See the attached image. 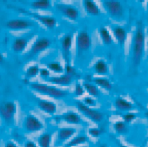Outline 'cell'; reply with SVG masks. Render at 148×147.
<instances>
[{"mask_svg": "<svg viewBox=\"0 0 148 147\" xmlns=\"http://www.w3.org/2000/svg\"><path fill=\"white\" fill-rule=\"evenodd\" d=\"M145 50V33L144 27L141 22L138 23V26L133 36V40L131 43V52H132V62L134 65H138L141 62L144 55Z\"/></svg>", "mask_w": 148, "mask_h": 147, "instance_id": "obj_1", "label": "cell"}, {"mask_svg": "<svg viewBox=\"0 0 148 147\" xmlns=\"http://www.w3.org/2000/svg\"><path fill=\"white\" fill-rule=\"evenodd\" d=\"M30 87L33 91L37 92L39 94L47 95L49 97H53V98H63L68 95V92L65 90L59 89L56 86L48 85V84L44 83H37V82H33L30 83Z\"/></svg>", "mask_w": 148, "mask_h": 147, "instance_id": "obj_2", "label": "cell"}, {"mask_svg": "<svg viewBox=\"0 0 148 147\" xmlns=\"http://www.w3.org/2000/svg\"><path fill=\"white\" fill-rule=\"evenodd\" d=\"M15 113H16V104L13 101H2L0 103V116L6 124H13Z\"/></svg>", "mask_w": 148, "mask_h": 147, "instance_id": "obj_3", "label": "cell"}, {"mask_svg": "<svg viewBox=\"0 0 148 147\" xmlns=\"http://www.w3.org/2000/svg\"><path fill=\"white\" fill-rule=\"evenodd\" d=\"M77 108L84 116H86L88 119H90L94 123H100L104 119V114L102 112L98 111V110L93 109L92 107L87 106L83 102H77Z\"/></svg>", "mask_w": 148, "mask_h": 147, "instance_id": "obj_4", "label": "cell"}, {"mask_svg": "<svg viewBox=\"0 0 148 147\" xmlns=\"http://www.w3.org/2000/svg\"><path fill=\"white\" fill-rule=\"evenodd\" d=\"M104 8L114 19H121L124 14L123 6L118 0H106L103 2Z\"/></svg>", "mask_w": 148, "mask_h": 147, "instance_id": "obj_5", "label": "cell"}, {"mask_svg": "<svg viewBox=\"0 0 148 147\" xmlns=\"http://www.w3.org/2000/svg\"><path fill=\"white\" fill-rule=\"evenodd\" d=\"M50 45H51V41H50L49 38H46V37L37 38V39L34 41L31 48H30L29 52L27 53V58L30 59V58L36 56L37 54L43 52V51H45L48 48Z\"/></svg>", "mask_w": 148, "mask_h": 147, "instance_id": "obj_6", "label": "cell"}, {"mask_svg": "<svg viewBox=\"0 0 148 147\" xmlns=\"http://www.w3.org/2000/svg\"><path fill=\"white\" fill-rule=\"evenodd\" d=\"M24 128L26 132L34 133L42 130L44 128V124L36 116L32 115V114H28L24 120Z\"/></svg>", "mask_w": 148, "mask_h": 147, "instance_id": "obj_7", "label": "cell"}, {"mask_svg": "<svg viewBox=\"0 0 148 147\" xmlns=\"http://www.w3.org/2000/svg\"><path fill=\"white\" fill-rule=\"evenodd\" d=\"M77 49L79 53H84L88 51L91 47V37L87 31H80L77 34Z\"/></svg>", "mask_w": 148, "mask_h": 147, "instance_id": "obj_8", "label": "cell"}, {"mask_svg": "<svg viewBox=\"0 0 148 147\" xmlns=\"http://www.w3.org/2000/svg\"><path fill=\"white\" fill-rule=\"evenodd\" d=\"M56 8H57V10L60 13L64 15L66 18L70 19V20L74 21L79 18V11L72 5H68V4H57Z\"/></svg>", "mask_w": 148, "mask_h": 147, "instance_id": "obj_9", "label": "cell"}, {"mask_svg": "<svg viewBox=\"0 0 148 147\" xmlns=\"http://www.w3.org/2000/svg\"><path fill=\"white\" fill-rule=\"evenodd\" d=\"M33 26V22L26 19H11L6 22V27L10 30L18 31V30H25Z\"/></svg>", "mask_w": 148, "mask_h": 147, "instance_id": "obj_10", "label": "cell"}, {"mask_svg": "<svg viewBox=\"0 0 148 147\" xmlns=\"http://www.w3.org/2000/svg\"><path fill=\"white\" fill-rule=\"evenodd\" d=\"M37 106L43 112L50 115H53L57 111V106L53 101L46 100V99H38L37 100Z\"/></svg>", "mask_w": 148, "mask_h": 147, "instance_id": "obj_11", "label": "cell"}, {"mask_svg": "<svg viewBox=\"0 0 148 147\" xmlns=\"http://www.w3.org/2000/svg\"><path fill=\"white\" fill-rule=\"evenodd\" d=\"M58 118H60L61 120L65 121L68 124H73V125H78L82 123V118L80 117V115L76 112L73 111H67L65 113L61 114Z\"/></svg>", "mask_w": 148, "mask_h": 147, "instance_id": "obj_12", "label": "cell"}, {"mask_svg": "<svg viewBox=\"0 0 148 147\" xmlns=\"http://www.w3.org/2000/svg\"><path fill=\"white\" fill-rule=\"evenodd\" d=\"M49 83L54 84V85H59V86H68L72 83V76L68 74H63L59 76H51L48 78Z\"/></svg>", "mask_w": 148, "mask_h": 147, "instance_id": "obj_13", "label": "cell"}, {"mask_svg": "<svg viewBox=\"0 0 148 147\" xmlns=\"http://www.w3.org/2000/svg\"><path fill=\"white\" fill-rule=\"evenodd\" d=\"M72 35L71 34H67L61 40V47H62V52L64 55V58L66 60L67 64H69V55H70V50L72 47Z\"/></svg>", "mask_w": 148, "mask_h": 147, "instance_id": "obj_14", "label": "cell"}, {"mask_svg": "<svg viewBox=\"0 0 148 147\" xmlns=\"http://www.w3.org/2000/svg\"><path fill=\"white\" fill-rule=\"evenodd\" d=\"M32 16L35 19L39 21L41 24H43L48 29H53L56 26V19L52 16H48V15H41L37 13H31Z\"/></svg>", "mask_w": 148, "mask_h": 147, "instance_id": "obj_15", "label": "cell"}, {"mask_svg": "<svg viewBox=\"0 0 148 147\" xmlns=\"http://www.w3.org/2000/svg\"><path fill=\"white\" fill-rule=\"evenodd\" d=\"M76 133L75 128H71V127H63V128L59 129L57 132V141L58 143H63V142L67 141L70 139L74 134Z\"/></svg>", "mask_w": 148, "mask_h": 147, "instance_id": "obj_16", "label": "cell"}, {"mask_svg": "<svg viewBox=\"0 0 148 147\" xmlns=\"http://www.w3.org/2000/svg\"><path fill=\"white\" fill-rule=\"evenodd\" d=\"M29 42V38L27 37H17L12 42V50L14 53H21L25 50L27 44Z\"/></svg>", "mask_w": 148, "mask_h": 147, "instance_id": "obj_17", "label": "cell"}, {"mask_svg": "<svg viewBox=\"0 0 148 147\" xmlns=\"http://www.w3.org/2000/svg\"><path fill=\"white\" fill-rule=\"evenodd\" d=\"M114 106L117 108L118 110L123 112H127V111H131L134 108L133 104L131 102H129L128 100L122 98V97H118V98L115 99L114 101Z\"/></svg>", "mask_w": 148, "mask_h": 147, "instance_id": "obj_18", "label": "cell"}, {"mask_svg": "<svg viewBox=\"0 0 148 147\" xmlns=\"http://www.w3.org/2000/svg\"><path fill=\"white\" fill-rule=\"evenodd\" d=\"M113 34H114L115 38H116L117 42L119 45H124V43L127 40V31L121 26H115L112 29Z\"/></svg>", "mask_w": 148, "mask_h": 147, "instance_id": "obj_19", "label": "cell"}, {"mask_svg": "<svg viewBox=\"0 0 148 147\" xmlns=\"http://www.w3.org/2000/svg\"><path fill=\"white\" fill-rule=\"evenodd\" d=\"M83 5L85 8V11L89 15H92V16H97L100 14L99 7L95 1L93 0H83Z\"/></svg>", "mask_w": 148, "mask_h": 147, "instance_id": "obj_20", "label": "cell"}, {"mask_svg": "<svg viewBox=\"0 0 148 147\" xmlns=\"http://www.w3.org/2000/svg\"><path fill=\"white\" fill-rule=\"evenodd\" d=\"M94 71L98 75H106L109 72V68H108L107 63L104 60L99 59L94 64Z\"/></svg>", "mask_w": 148, "mask_h": 147, "instance_id": "obj_21", "label": "cell"}, {"mask_svg": "<svg viewBox=\"0 0 148 147\" xmlns=\"http://www.w3.org/2000/svg\"><path fill=\"white\" fill-rule=\"evenodd\" d=\"M88 141V137L85 135H77L75 137H73L70 141L67 142V144L65 145V147H76L79 146L81 144H84Z\"/></svg>", "mask_w": 148, "mask_h": 147, "instance_id": "obj_22", "label": "cell"}, {"mask_svg": "<svg viewBox=\"0 0 148 147\" xmlns=\"http://www.w3.org/2000/svg\"><path fill=\"white\" fill-rule=\"evenodd\" d=\"M93 82H94V84H96L98 87L104 88V89L108 90V91H110V90L112 89V84H111V82L108 80L107 78H105V77H99V76L94 77Z\"/></svg>", "mask_w": 148, "mask_h": 147, "instance_id": "obj_23", "label": "cell"}, {"mask_svg": "<svg viewBox=\"0 0 148 147\" xmlns=\"http://www.w3.org/2000/svg\"><path fill=\"white\" fill-rule=\"evenodd\" d=\"M51 138L52 135L50 133L41 134L37 138V144H38L39 147H50V145H51Z\"/></svg>", "mask_w": 148, "mask_h": 147, "instance_id": "obj_24", "label": "cell"}, {"mask_svg": "<svg viewBox=\"0 0 148 147\" xmlns=\"http://www.w3.org/2000/svg\"><path fill=\"white\" fill-rule=\"evenodd\" d=\"M50 6H51L50 0H35L31 3V7L37 10L49 9Z\"/></svg>", "mask_w": 148, "mask_h": 147, "instance_id": "obj_25", "label": "cell"}, {"mask_svg": "<svg viewBox=\"0 0 148 147\" xmlns=\"http://www.w3.org/2000/svg\"><path fill=\"white\" fill-rule=\"evenodd\" d=\"M98 33H99L100 37H101V40L103 41L104 44H106V45L112 44V42H113L112 37H111L109 31H108L106 28H104V27L100 28V29L98 30Z\"/></svg>", "mask_w": 148, "mask_h": 147, "instance_id": "obj_26", "label": "cell"}, {"mask_svg": "<svg viewBox=\"0 0 148 147\" xmlns=\"http://www.w3.org/2000/svg\"><path fill=\"white\" fill-rule=\"evenodd\" d=\"M84 88H85V91L89 94V96L92 97H97L99 95V89L98 86L96 84L92 83H84Z\"/></svg>", "mask_w": 148, "mask_h": 147, "instance_id": "obj_27", "label": "cell"}, {"mask_svg": "<svg viewBox=\"0 0 148 147\" xmlns=\"http://www.w3.org/2000/svg\"><path fill=\"white\" fill-rule=\"evenodd\" d=\"M113 129L119 134H126L128 132V127L127 123L124 121H117L113 124Z\"/></svg>", "mask_w": 148, "mask_h": 147, "instance_id": "obj_28", "label": "cell"}, {"mask_svg": "<svg viewBox=\"0 0 148 147\" xmlns=\"http://www.w3.org/2000/svg\"><path fill=\"white\" fill-rule=\"evenodd\" d=\"M47 68L49 69L50 71H53L55 73H62L64 72V67H63L59 62L57 61H51L47 64Z\"/></svg>", "mask_w": 148, "mask_h": 147, "instance_id": "obj_29", "label": "cell"}, {"mask_svg": "<svg viewBox=\"0 0 148 147\" xmlns=\"http://www.w3.org/2000/svg\"><path fill=\"white\" fill-rule=\"evenodd\" d=\"M40 72V68L38 65H31L26 69V77L27 78H33L37 76Z\"/></svg>", "mask_w": 148, "mask_h": 147, "instance_id": "obj_30", "label": "cell"}, {"mask_svg": "<svg viewBox=\"0 0 148 147\" xmlns=\"http://www.w3.org/2000/svg\"><path fill=\"white\" fill-rule=\"evenodd\" d=\"M136 115L134 113H131V112H128V113H125L122 115V120L126 123H131L133 120H135Z\"/></svg>", "mask_w": 148, "mask_h": 147, "instance_id": "obj_31", "label": "cell"}, {"mask_svg": "<svg viewBox=\"0 0 148 147\" xmlns=\"http://www.w3.org/2000/svg\"><path fill=\"white\" fill-rule=\"evenodd\" d=\"M84 91H85V88L84 86H82L81 84L77 83L75 85V89H74V93H75L76 96H82L84 94Z\"/></svg>", "mask_w": 148, "mask_h": 147, "instance_id": "obj_32", "label": "cell"}, {"mask_svg": "<svg viewBox=\"0 0 148 147\" xmlns=\"http://www.w3.org/2000/svg\"><path fill=\"white\" fill-rule=\"evenodd\" d=\"M83 103L89 107H95L96 106V101L92 98V96H87L83 99Z\"/></svg>", "mask_w": 148, "mask_h": 147, "instance_id": "obj_33", "label": "cell"}, {"mask_svg": "<svg viewBox=\"0 0 148 147\" xmlns=\"http://www.w3.org/2000/svg\"><path fill=\"white\" fill-rule=\"evenodd\" d=\"M88 134H89V136H91V137L97 138L101 135V130L98 128H89Z\"/></svg>", "mask_w": 148, "mask_h": 147, "instance_id": "obj_34", "label": "cell"}, {"mask_svg": "<svg viewBox=\"0 0 148 147\" xmlns=\"http://www.w3.org/2000/svg\"><path fill=\"white\" fill-rule=\"evenodd\" d=\"M65 72L66 74L70 75V76H73V75H76V70L73 66H71L70 64H66L65 66Z\"/></svg>", "mask_w": 148, "mask_h": 147, "instance_id": "obj_35", "label": "cell"}, {"mask_svg": "<svg viewBox=\"0 0 148 147\" xmlns=\"http://www.w3.org/2000/svg\"><path fill=\"white\" fill-rule=\"evenodd\" d=\"M39 74H40V76L43 77V78L48 79L50 77V70L48 68H42V69H40V72H39Z\"/></svg>", "mask_w": 148, "mask_h": 147, "instance_id": "obj_36", "label": "cell"}, {"mask_svg": "<svg viewBox=\"0 0 148 147\" xmlns=\"http://www.w3.org/2000/svg\"><path fill=\"white\" fill-rule=\"evenodd\" d=\"M24 147H39V146L38 144H35V142H33L32 140H27Z\"/></svg>", "mask_w": 148, "mask_h": 147, "instance_id": "obj_37", "label": "cell"}, {"mask_svg": "<svg viewBox=\"0 0 148 147\" xmlns=\"http://www.w3.org/2000/svg\"><path fill=\"white\" fill-rule=\"evenodd\" d=\"M5 147H18L16 145V144L14 143L13 141H11V140H9V141H7L5 143Z\"/></svg>", "mask_w": 148, "mask_h": 147, "instance_id": "obj_38", "label": "cell"}, {"mask_svg": "<svg viewBox=\"0 0 148 147\" xmlns=\"http://www.w3.org/2000/svg\"><path fill=\"white\" fill-rule=\"evenodd\" d=\"M3 61H4V56H3V54L0 52V64L3 63Z\"/></svg>", "mask_w": 148, "mask_h": 147, "instance_id": "obj_39", "label": "cell"}, {"mask_svg": "<svg viewBox=\"0 0 148 147\" xmlns=\"http://www.w3.org/2000/svg\"><path fill=\"white\" fill-rule=\"evenodd\" d=\"M137 1H138V2H139V3H143V2H144V1H145V0H137Z\"/></svg>", "mask_w": 148, "mask_h": 147, "instance_id": "obj_40", "label": "cell"}, {"mask_svg": "<svg viewBox=\"0 0 148 147\" xmlns=\"http://www.w3.org/2000/svg\"><path fill=\"white\" fill-rule=\"evenodd\" d=\"M119 147H128V146H126V145H120Z\"/></svg>", "mask_w": 148, "mask_h": 147, "instance_id": "obj_41", "label": "cell"}, {"mask_svg": "<svg viewBox=\"0 0 148 147\" xmlns=\"http://www.w3.org/2000/svg\"><path fill=\"white\" fill-rule=\"evenodd\" d=\"M145 115H146V117L148 118V112H146V114H145Z\"/></svg>", "mask_w": 148, "mask_h": 147, "instance_id": "obj_42", "label": "cell"}, {"mask_svg": "<svg viewBox=\"0 0 148 147\" xmlns=\"http://www.w3.org/2000/svg\"><path fill=\"white\" fill-rule=\"evenodd\" d=\"M147 11H148V5H147Z\"/></svg>", "mask_w": 148, "mask_h": 147, "instance_id": "obj_43", "label": "cell"}]
</instances>
